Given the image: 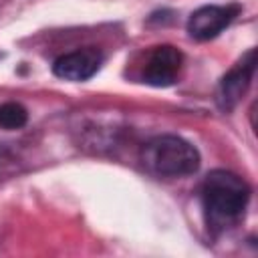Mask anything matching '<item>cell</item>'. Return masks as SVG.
<instances>
[{"label": "cell", "instance_id": "obj_4", "mask_svg": "<svg viewBox=\"0 0 258 258\" xmlns=\"http://www.w3.org/2000/svg\"><path fill=\"white\" fill-rule=\"evenodd\" d=\"M238 12H240V6H236V4L202 6L189 16L187 32L196 40H210V38L218 36L226 26H230L232 20L238 16Z\"/></svg>", "mask_w": 258, "mask_h": 258}, {"label": "cell", "instance_id": "obj_6", "mask_svg": "<svg viewBox=\"0 0 258 258\" xmlns=\"http://www.w3.org/2000/svg\"><path fill=\"white\" fill-rule=\"evenodd\" d=\"M181 69V52L171 44L155 46L145 62L143 79L153 87H169L175 83Z\"/></svg>", "mask_w": 258, "mask_h": 258}, {"label": "cell", "instance_id": "obj_5", "mask_svg": "<svg viewBox=\"0 0 258 258\" xmlns=\"http://www.w3.org/2000/svg\"><path fill=\"white\" fill-rule=\"evenodd\" d=\"M101 62H103V54L95 46L77 48L73 52L58 56L52 64V73L64 81L79 83V81L91 79L101 69Z\"/></svg>", "mask_w": 258, "mask_h": 258}, {"label": "cell", "instance_id": "obj_1", "mask_svg": "<svg viewBox=\"0 0 258 258\" xmlns=\"http://www.w3.org/2000/svg\"><path fill=\"white\" fill-rule=\"evenodd\" d=\"M248 200L250 187L240 175L226 169L210 171L202 183V206L208 228L214 232L234 228L244 218Z\"/></svg>", "mask_w": 258, "mask_h": 258}, {"label": "cell", "instance_id": "obj_7", "mask_svg": "<svg viewBox=\"0 0 258 258\" xmlns=\"http://www.w3.org/2000/svg\"><path fill=\"white\" fill-rule=\"evenodd\" d=\"M26 121H28V113H26V109L20 103L8 101V103L0 105V127L2 129L14 131V129L24 127Z\"/></svg>", "mask_w": 258, "mask_h": 258}, {"label": "cell", "instance_id": "obj_3", "mask_svg": "<svg viewBox=\"0 0 258 258\" xmlns=\"http://www.w3.org/2000/svg\"><path fill=\"white\" fill-rule=\"evenodd\" d=\"M256 71V50L250 48L220 81L218 91H216V101L222 111H232L240 99L246 95L250 81Z\"/></svg>", "mask_w": 258, "mask_h": 258}, {"label": "cell", "instance_id": "obj_2", "mask_svg": "<svg viewBox=\"0 0 258 258\" xmlns=\"http://www.w3.org/2000/svg\"><path fill=\"white\" fill-rule=\"evenodd\" d=\"M141 163L151 175L183 177L198 171L200 153L189 141L177 135H159L143 145Z\"/></svg>", "mask_w": 258, "mask_h": 258}]
</instances>
